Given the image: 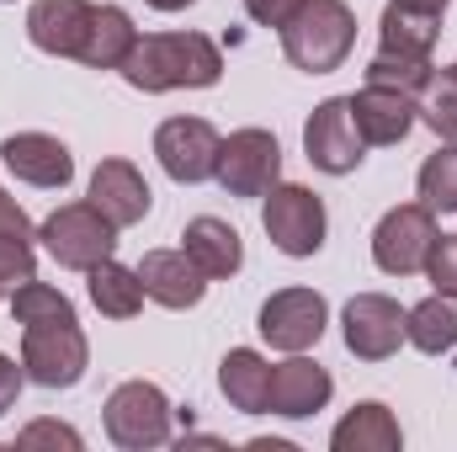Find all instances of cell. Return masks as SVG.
<instances>
[{"instance_id": "8fae6325", "label": "cell", "mask_w": 457, "mask_h": 452, "mask_svg": "<svg viewBox=\"0 0 457 452\" xmlns=\"http://www.w3.org/2000/svg\"><path fill=\"white\" fill-rule=\"evenodd\" d=\"M345 351L361 362H388L404 346V309L388 293H356L341 314Z\"/></svg>"}, {"instance_id": "4316f807", "label": "cell", "mask_w": 457, "mask_h": 452, "mask_svg": "<svg viewBox=\"0 0 457 452\" xmlns=\"http://www.w3.org/2000/svg\"><path fill=\"white\" fill-rule=\"evenodd\" d=\"M11 314H16V325L27 331V325H70L75 320V304L59 293V288H48V282H21L16 293H11Z\"/></svg>"}, {"instance_id": "484cf974", "label": "cell", "mask_w": 457, "mask_h": 452, "mask_svg": "<svg viewBox=\"0 0 457 452\" xmlns=\"http://www.w3.org/2000/svg\"><path fill=\"white\" fill-rule=\"evenodd\" d=\"M378 38H383V48H394V54H431L436 38H442V21H436V16H415V11L388 5L383 21H378Z\"/></svg>"}, {"instance_id": "836d02e7", "label": "cell", "mask_w": 457, "mask_h": 452, "mask_svg": "<svg viewBox=\"0 0 457 452\" xmlns=\"http://www.w3.org/2000/svg\"><path fill=\"white\" fill-rule=\"evenodd\" d=\"M0 234H27V239H32V219L21 213V203H16L5 187H0Z\"/></svg>"}, {"instance_id": "8d00e7d4", "label": "cell", "mask_w": 457, "mask_h": 452, "mask_svg": "<svg viewBox=\"0 0 457 452\" xmlns=\"http://www.w3.org/2000/svg\"><path fill=\"white\" fill-rule=\"evenodd\" d=\"M144 5H154V11H187L192 0H144Z\"/></svg>"}, {"instance_id": "d6986e66", "label": "cell", "mask_w": 457, "mask_h": 452, "mask_svg": "<svg viewBox=\"0 0 457 452\" xmlns=\"http://www.w3.org/2000/svg\"><path fill=\"white\" fill-rule=\"evenodd\" d=\"M181 250L197 261V272L208 277V282H219V277H234L239 266H245V245H239V229L224 224V219H192V224L181 229Z\"/></svg>"}, {"instance_id": "9c48e42d", "label": "cell", "mask_w": 457, "mask_h": 452, "mask_svg": "<svg viewBox=\"0 0 457 452\" xmlns=\"http://www.w3.org/2000/svg\"><path fill=\"white\" fill-rule=\"evenodd\" d=\"M219 144L224 138L213 133L208 117H170V122L154 128V155H160L165 176L181 181V187H197L219 171Z\"/></svg>"}, {"instance_id": "603a6c76", "label": "cell", "mask_w": 457, "mask_h": 452, "mask_svg": "<svg viewBox=\"0 0 457 452\" xmlns=\"http://www.w3.org/2000/svg\"><path fill=\"white\" fill-rule=\"evenodd\" d=\"M404 340H410V346H420L426 356L453 351V346H457V298L431 293L426 304L404 309Z\"/></svg>"}, {"instance_id": "4dcf8cb0", "label": "cell", "mask_w": 457, "mask_h": 452, "mask_svg": "<svg viewBox=\"0 0 457 452\" xmlns=\"http://www.w3.org/2000/svg\"><path fill=\"white\" fill-rule=\"evenodd\" d=\"M426 277L436 282V293L457 298V234H436L431 255H426Z\"/></svg>"}, {"instance_id": "ac0fdd59", "label": "cell", "mask_w": 457, "mask_h": 452, "mask_svg": "<svg viewBox=\"0 0 457 452\" xmlns=\"http://www.w3.org/2000/svg\"><path fill=\"white\" fill-rule=\"evenodd\" d=\"M91 203L112 219L117 229H133L144 213H149V181L138 176L133 160H102L96 176H91Z\"/></svg>"}, {"instance_id": "52a82bcc", "label": "cell", "mask_w": 457, "mask_h": 452, "mask_svg": "<svg viewBox=\"0 0 457 452\" xmlns=\"http://www.w3.org/2000/svg\"><path fill=\"white\" fill-rule=\"evenodd\" d=\"M282 176V144L266 128H239L219 144V171L213 181L228 197H266Z\"/></svg>"}, {"instance_id": "7a4b0ae2", "label": "cell", "mask_w": 457, "mask_h": 452, "mask_svg": "<svg viewBox=\"0 0 457 452\" xmlns=\"http://www.w3.org/2000/svg\"><path fill=\"white\" fill-rule=\"evenodd\" d=\"M356 43V16L345 0H309L287 27H282V54L303 75H330L341 70Z\"/></svg>"}, {"instance_id": "d4e9b609", "label": "cell", "mask_w": 457, "mask_h": 452, "mask_svg": "<svg viewBox=\"0 0 457 452\" xmlns=\"http://www.w3.org/2000/svg\"><path fill=\"white\" fill-rule=\"evenodd\" d=\"M431 75H436L431 54H394V48H378L372 64H367V86H394V91H410V96H420Z\"/></svg>"}, {"instance_id": "5bb4252c", "label": "cell", "mask_w": 457, "mask_h": 452, "mask_svg": "<svg viewBox=\"0 0 457 452\" xmlns=\"http://www.w3.org/2000/svg\"><path fill=\"white\" fill-rule=\"evenodd\" d=\"M345 102H351V122H356L361 144H399L420 122V96L394 91V86H361Z\"/></svg>"}, {"instance_id": "7402d4cb", "label": "cell", "mask_w": 457, "mask_h": 452, "mask_svg": "<svg viewBox=\"0 0 457 452\" xmlns=\"http://www.w3.org/2000/svg\"><path fill=\"white\" fill-rule=\"evenodd\" d=\"M133 43H138L133 16L122 5H96L91 27H86V43H80V64H91V70H122V59L133 54Z\"/></svg>"}, {"instance_id": "6da1fadb", "label": "cell", "mask_w": 457, "mask_h": 452, "mask_svg": "<svg viewBox=\"0 0 457 452\" xmlns=\"http://www.w3.org/2000/svg\"><path fill=\"white\" fill-rule=\"evenodd\" d=\"M133 91L160 96V91H208L224 75V54L208 32H149L133 43V54L117 70Z\"/></svg>"}, {"instance_id": "cb8c5ba5", "label": "cell", "mask_w": 457, "mask_h": 452, "mask_svg": "<svg viewBox=\"0 0 457 452\" xmlns=\"http://www.w3.org/2000/svg\"><path fill=\"white\" fill-rule=\"evenodd\" d=\"M91 277V304L107 314V320H133L144 309V282H138V266H117L112 255L102 266L86 272Z\"/></svg>"}, {"instance_id": "1f68e13d", "label": "cell", "mask_w": 457, "mask_h": 452, "mask_svg": "<svg viewBox=\"0 0 457 452\" xmlns=\"http://www.w3.org/2000/svg\"><path fill=\"white\" fill-rule=\"evenodd\" d=\"M309 0H245V11H250V21H261V27H287L298 11H303Z\"/></svg>"}, {"instance_id": "2e32d148", "label": "cell", "mask_w": 457, "mask_h": 452, "mask_svg": "<svg viewBox=\"0 0 457 452\" xmlns=\"http://www.w3.org/2000/svg\"><path fill=\"white\" fill-rule=\"evenodd\" d=\"M138 282H144V298H154L165 309H192L208 293V277L197 272V261L187 250H149L138 261Z\"/></svg>"}, {"instance_id": "4fadbf2b", "label": "cell", "mask_w": 457, "mask_h": 452, "mask_svg": "<svg viewBox=\"0 0 457 452\" xmlns=\"http://www.w3.org/2000/svg\"><path fill=\"white\" fill-rule=\"evenodd\" d=\"M0 160L16 181L43 187V192H64L75 181V155L54 138V133H11L0 144Z\"/></svg>"}, {"instance_id": "30bf717a", "label": "cell", "mask_w": 457, "mask_h": 452, "mask_svg": "<svg viewBox=\"0 0 457 452\" xmlns=\"http://www.w3.org/2000/svg\"><path fill=\"white\" fill-rule=\"evenodd\" d=\"M325 325H330V304L314 288H282V293H271L261 304V336L277 351H287V356L320 346Z\"/></svg>"}, {"instance_id": "d590c367", "label": "cell", "mask_w": 457, "mask_h": 452, "mask_svg": "<svg viewBox=\"0 0 457 452\" xmlns=\"http://www.w3.org/2000/svg\"><path fill=\"white\" fill-rule=\"evenodd\" d=\"M388 5H399V11H415V16H436V21H442L453 0H388Z\"/></svg>"}, {"instance_id": "8992f818", "label": "cell", "mask_w": 457, "mask_h": 452, "mask_svg": "<svg viewBox=\"0 0 457 452\" xmlns=\"http://www.w3.org/2000/svg\"><path fill=\"white\" fill-rule=\"evenodd\" d=\"M261 224L271 234V245L282 250V255H314L320 245H325V203L309 192V187H298V181H277L271 192H266V208H261Z\"/></svg>"}, {"instance_id": "44dd1931", "label": "cell", "mask_w": 457, "mask_h": 452, "mask_svg": "<svg viewBox=\"0 0 457 452\" xmlns=\"http://www.w3.org/2000/svg\"><path fill=\"white\" fill-rule=\"evenodd\" d=\"M399 442H404V431H399L394 410L378 405V399L356 405L341 426L330 431V448L336 452H399Z\"/></svg>"}, {"instance_id": "ba28073f", "label": "cell", "mask_w": 457, "mask_h": 452, "mask_svg": "<svg viewBox=\"0 0 457 452\" xmlns=\"http://www.w3.org/2000/svg\"><path fill=\"white\" fill-rule=\"evenodd\" d=\"M431 239H436V213L426 203L388 208L378 219V229H372V261L388 277H415V272H426Z\"/></svg>"}, {"instance_id": "5b68a950", "label": "cell", "mask_w": 457, "mask_h": 452, "mask_svg": "<svg viewBox=\"0 0 457 452\" xmlns=\"http://www.w3.org/2000/svg\"><path fill=\"white\" fill-rule=\"evenodd\" d=\"M170 421H176V410L160 394V383L128 378V383H117L112 399H107V437L128 452L165 448L170 442Z\"/></svg>"}, {"instance_id": "9a60e30c", "label": "cell", "mask_w": 457, "mask_h": 452, "mask_svg": "<svg viewBox=\"0 0 457 452\" xmlns=\"http://www.w3.org/2000/svg\"><path fill=\"white\" fill-rule=\"evenodd\" d=\"M330 394H336L330 372L320 362H309V356L293 351L287 362L271 367V399H266V410L282 415V421H303V415H320L330 405Z\"/></svg>"}, {"instance_id": "7c38bea8", "label": "cell", "mask_w": 457, "mask_h": 452, "mask_svg": "<svg viewBox=\"0 0 457 452\" xmlns=\"http://www.w3.org/2000/svg\"><path fill=\"white\" fill-rule=\"evenodd\" d=\"M361 133H356V122H351V102L345 96H330V102H320L314 117L303 122V155H309V165H320L325 176H345V171H356L361 165Z\"/></svg>"}, {"instance_id": "83f0119b", "label": "cell", "mask_w": 457, "mask_h": 452, "mask_svg": "<svg viewBox=\"0 0 457 452\" xmlns=\"http://www.w3.org/2000/svg\"><path fill=\"white\" fill-rule=\"evenodd\" d=\"M420 117H426V128H431L436 138L457 144V64L436 70V75L426 80V91H420Z\"/></svg>"}, {"instance_id": "3957f363", "label": "cell", "mask_w": 457, "mask_h": 452, "mask_svg": "<svg viewBox=\"0 0 457 452\" xmlns=\"http://www.w3.org/2000/svg\"><path fill=\"white\" fill-rule=\"evenodd\" d=\"M37 239H43V250H48L59 266L91 272V266H102V261L117 250V224L86 197V203L54 208V213L43 219V229H37Z\"/></svg>"}, {"instance_id": "f546056e", "label": "cell", "mask_w": 457, "mask_h": 452, "mask_svg": "<svg viewBox=\"0 0 457 452\" xmlns=\"http://www.w3.org/2000/svg\"><path fill=\"white\" fill-rule=\"evenodd\" d=\"M32 277H37V250H32V239H27V234H0V288L16 293V288L32 282Z\"/></svg>"}, {"instance_id": "e575fe53", "label": "cell", "mask_w": 457, "mask_h": 452, "mask_svg": "<svg viewBox=\"0 0 457 452\" xmlns=\"http://www.w3.org/2000/svg\"><path fill=\"white\" fill-rule=\"evenodd\" d=\"M21 383H27V372H21V367H16V362H11V356L0 351V415H5L11 405H16V394H21Z\"/></svg>"}, {"instance_id": "e0dca14e", "label": "cell", "mask_w": 457, "mask_h": 452, "mask_svg": "<svg viewBox=\"0 0 457 452\" xmlns=\"http://www.w3.org/2000/svg\"><path fill=\"white\" fill-rule=\"evenodd\" d=\"M91 0H32L27 11V38L32 48L54 54V59H80L86 27H91Z\"/></svg>"}, {"instance_id": "d6a6232c", "label": "cell", "mask_w": 457, "mask_h": 452, "mask_svg": "<svg viewBox=\"0 0 457 452\" xmlns=\"http://www.w3.org/2000/svg\"><path fill=\"white\" fill-rule=\"evenodd\" d=\"M21 448H80V431H70V426H59V421H37V426H27L21 437H16Z\"/></svg>"}, {"instance_id": "f1b7e54d", "label": "cell", "mask_w": 457, "mask_h": 452, "mask_svg": "<svg viewBox=\"0 0 457 452\" xmlns=\"http://www.w3.org/2000/svg\"><path fill=\"white\" fill-rule=\"evenodd\" d=\"M420 203L431 213H457V144L436 149L420 165Z\"/></svg>"}, {"instance_id": "277c9868", "label": "cell", "mask_w": 457, "mask_h": 452, "mask_svg": "<svg viewBox=\"0 0 457 452\" xmlns=\"http://www.w3.org/2000/svg\"><path fill=\"white\" fill-rule=\"evenodd\" d=\"M91 367V346L80 320L70 325H27L21 331V372L37 389H75Z\"/></svg>"}, {"instance_id": "ffe728a7", "label": "cell", "mask_w": 457, "mask_h": 452, "mask_svg": "<svg viewBox=\"0 0 457 452\" xmlns=\"http://www.w3.org/2000/svg\"><path fill=\"white\" fill-rule=\"evenodd\" d=\"M219 389L239 415H266V399H271V362L250 346H234L224 362H219Z\"/></svg>"}]
</instances>
